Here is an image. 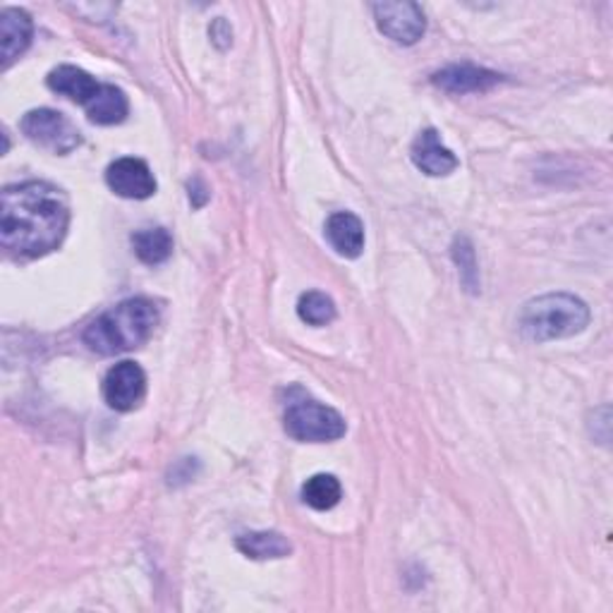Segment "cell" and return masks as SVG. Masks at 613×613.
I'll use <instances>...</instances> for the list:
<instances>
[{
    "label": "cell",
    "instance_id": "cell-2",
    "mask_svg": "<svg viewBox=\"0 0 613 613\" xmlns=\"http://www.w3.org/2000/svg\"><path fill=\"white\" fill-rule=\"evenodd\" d=\"M156 323H159V307L147 297H133L91 321L82 341L99 355H121L145 345Z\"/></svg>",
    "mask_w": 613,
    "mask_h": 613
},
{
    "label": "cell",
    "instance_id": "cell-15",
    "mask_svg": "<svg viewBox=\"0 0 613 613\" xmlns=\"http://www.w3.org/2000/svg\"><path fill=\"white\" fill-rule=\"evenodd\" d=\"M235 546L252 560H273V558H285L293 554V544L288 542V537H283L281 532H250L242 534L235 542Z\"/></svg>",
    "mask_w": 613,
    "mask_h": 613
},
{
    "label": "cell",
    "instance_id": "cell-11",
    "mask_svg": "<svg viewBox=\"0 0 613 613\" xmlns=\"http://www.w3.org/2000/svg\"><path fill=\"white\" fill-rule=\"evenodd\" d=\"M34 22L27 12L20 8H5L0 15V56H3V68L20 58L32 44Z\"/></svg>",
    "mask_w": 613,
    "mask_h": 613
},
{
    "label": "cell",
    "instance_id": "cell-7",
    "mask_svg": "<svg viewBox=\"0 0 613 613\" xmlns=\"http://www.w3.org/2000/svg\"><path fill=\"white\" fill-rule=\"evenodd\" d=\"M147 396V374L137 362H117L103 379V398L117 412L135 410Z\"/></svg>",
    "mask_w": 613,
    "mask_h": 613
},
{
    "label": "cell",
    "instance_id": "cell-19",
    "mask_svg": "<svg viewBox=\"0 0 613 613\" xmlns=\"http://www.w3.org/2000/svg\"><path fill=\"white\" fill-rule=\"evenodd\" d=\"M453 259H455V264L461 266V279L463 283L467 285V291H477V259H475V250H473V245H469L467 238H455V245H453Z\"/></svg>",
    "mask_w": 613,
    "mask_h": 613
},
{
    "label": "cell",
    "instance_id": "cell-18",
    "mask_svg": "<svg viewBox=\"0 0 613 613\" xmlns=\"http://www.w3.org/2000/svg\"><path fill=\"white\" fill-rule=\"evenodd\" d=\"M297 315L309 326H326L336 319V305L326 293L309 291L305 295H299Z\"/></svg>",
    "mask_w": 613,
    "mask_h": 613
},
{
    "label": "cell",
    "instance_id": "cell-3",
    "mask_svg": "<svg viewBox=\"0 0 613 613\" xmlns=\"http://www.w3.org/2000/svg\"><path fill=\"white\" fill-rule=\"evenodd\" d=\"M590 323V307L570 293H546L530 299L520 311L518 326L527 341L546 343L578 336Z\"/></svg>",
    "mask_w": 613,
    "mask_h": 613
},
{
    "label": "cell",
    "instance_id": "cell-12",
    "mask_svg": "<svg viewBox=\"0 0 613 613\" xmlns=\"http://www.w3.org/2000/svg\"><path fill=\"white\" fill-rule=\"evenodd\" d=\"M48 89H54L56 94L70 99L80 106H89L94 97L101 91V82H97V77H91L87 70L75 68V65H60V68L50 70L46 77Z\"/></svg>",
    "mask_w": 613,
    "mask_h": 613
},
{
    "label": "cell",
    "instance_id": "cell-5",
    "mask_svg": "<svg viewBox=\"0 0 613 613\" xmlns=\"http://www.w3.org/2000/svg\"><path fill=\"white\" fill-rule=\"evenodd\" d=\"M22 133L32 139L34 145L44 147L54 154H70L82 145V135L68 117L54 109H34L22 117Z\"/></svg>",
    "mask_w": 613,
    "mask_h": 613
},
{
    "label": "cell",
    "instance_id": "cell-4",
    "mask_svg": "<svg viewBox=\"0 0 613 613\" xmlns=\"http://www.w3.org/2000/svg\"><path fill=\"white\" fill-rule=\"evenodd\" d=\"M285 432L295 441L329 443L343 439L348 424L341 412L317 400H297L285 410Z\"/></svg>",
    "mask_w": 613,
    "mask_h": 613
},
{
    "label": "cell",
    "instance_id": "cell-1",
    "mask_svg": "<svg viewBox=\"0 0 613 613\" xmlns=\"http://www.w3.org/2000/svg\"><path fill=\"white\" fill-rule=\"evenodd\" d=\"M70 226L65 194L42 180L3 190L0 206V242L20 259H38L54 252Z\"/></svg>",
    "mask_w": 613,
    "mask_h": 613
},
{
    "label": "cell",
    "instance_id": "cell-9",
    "mask_svg": "<svg viewBox=\"0 0 613 613\" xmlns=\"http://www.w3.org/2000/svg\"><path fill=\"white\" fill-rule=\"evenodd\" d=\"M432 82L449 94H485L503 82V75L477 68V65H451V68L434 72Z\"/></svg>",
    "mask_w": 613,
    "mask_h": 613
},
{
    "label": "cell",
    "instance_id": "cell-20",
    "mask_svg": "<svg viewBox=\"0 0 613 613\" xmlns=\"http://www.w3.org/2000/svg\"><path fill=\"white\" fill-rule=\"evenodd\" d=\"M208 34H212L214 38V44L218 48H228L232 44V30H230V24L224 20V18H218L214 24H212V30H208Z\"/></svg>",
    "mask_w": 613,
    "mask_h": 613
},
{
    "label": "cell",
    "instance_id": "cell-10",
    "mask_svg": "<svg viewBox=\"0 0 613 613\" xmlns=\"http://www.w3.org/2000/svg\"><path fill=\"white\" fill-rule=\"evenodd\" d=\"M410 156H412V163L420 168L422 173L432 178L451 175L455 168L461 166L458 159H455V154L449 147L441 145V137L434 127H427L417 135V139L410 147Z\"/></svg>",
    "mask_w": 613,
    "mask_h": 613
},
{
    "label": "cell",
    "instance_id": "cell-8",
    "mask_svg": "<svg viewBox=\"0 0 613 613\" xmlns=\"http://www.w3.org/2000/svg\"><path fill=\"white\" fill-rule=\"evenodd\" d=\"M106 182L117 197L125 200H149L151 194H156V178L151 168L141 159H133V156L113 161L106 171Z\"/></svg>",
    "mask_w": 613,
    "mask_h": 613
},
{
    "label": "cell",
    "instance_id": "cell-16",
    "mask_svg": "<svg viewBox=\"0 0 613 613\" xmlns=\"http://www.w3.org/2000/svg\"><path fill=\"white\" fill-rule=\"evenodd\" d=\"M133 247L139 262L149 266L168 262V257L173 254V235L166 228H147L133 235Z\"/></svg>",
    "mask_w": 613,
    "mask_h": 613
},
{
    "label": "cell",
    "instance_id": "cell-17",
    "mask_svg": "<svg viewBox=\"0 0 613 613\" xmlns=\"http://www.w3.org/2000/svg\"><path fill=\"white\" fill-rule=\"evenodd\" d=\"M343 487L333 475H315L305 481L303 501L315 511H331L341 503Z\"/></svg>",
    "mask_w": 613,
    "mask_h": 613
},
{
    "label": "cell",
    "instance_id": "cell-13",
    "mask_svg": "<svg viewBox=\"0 0 613 613\" xmlns=\"http://www.w3.org/2000/svg\"><path fill=\"white\" fill-rule=\"evenodd\" d=\"M326 240L345 259H357L364 250V226L350 212H338L326 220Z\"/></svg>",
    "mask_w": 613,
    "mask_h": 613
},
{
    "label": "cell",
    "instance_id": "cell-21",
    "mask_svg": "<svg viewBox=\"0 0 613 613\" xmlns=\"http://www.w3.org/2000/svg\"><path fill=\"white\" fill-rule=\"evenodd\" d=\"M206 200H208V190L204 188V182L200 178H194L190 182V202H192V206L200 208V206L206 204Z\"/></svg>",
    "mask_w": 613,
    "mask_h": 613
},
{
    "label": "cell",
    "instance_id": "cell-6",
    "mask_svg": "<svg viewBox=\"0 0 613 613\" xmlns=\"http://www.w3.org/2000/svg\"><path fill=\"white\" fill-rule=\"evenodd\" d=\"M376 27L396 44L412 46L422 38L427 30L424 12L417 3L402 0V3H374L372 5Z\"/></svg>",
    "mask_w": 613,
    "mask_h": 613
},
{
    "label": "cell",
    "instance_id": "cell-14",
    "mask_svg": "<svg viewBox=\"0 0 613 613\" xmlns=\"http://www.w3.org/2000/svg\"><path fill=\"white\" fill-rule=\"evenodd\" d=\"M84 111L94 125H121L129 113V103L121 87L103 84L94 101H91Z\"/></svg>",
    "mask_w": 613,
    "mask_h": 613
}]
</instances>
